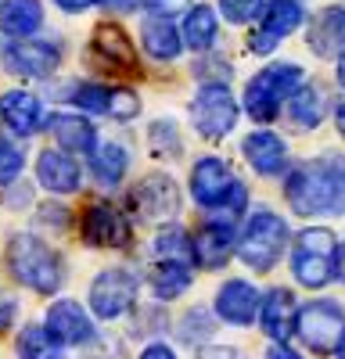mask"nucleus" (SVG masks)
<instances>
[{
  "instance_id": "1",
  "label": "nucleus",
  "mask_w": 345,
  "mask_h": 359,
  "mask_svg": "<svg viewBox=\"0 0 345 359\" xmlns=\"http://www.w3.org/2000/svg\"><path fill=\"white\" fill-rule=\"evenodd\" d=\"M284 198L306 219L345 216V155L327 151L292 165L284 172Z\"/></svg>"
},
{
  "instance_id": "2",
  "label": "nucleus",
  "mask_w": 345,
  "mask_h": 359,
  "mask_svg": "<svg viewBox=\"0 0 345 359\" xmlns=\"http://www.w3.org/2000/svg\"><path fill=\"white\" fill-rule=\"evenodd\" d=\"M187 191L194 198V205L216 223H230L241 226V216L248 208V187L234 176L230 162H223L219 155H205L191 165V180Z\"/></svg>"
},
{
  "instance_id": "3",
  "label": "nucleus",
  "mask_w": 345,
  "mask_h": 359,
  "mask_svg": "<svg viewBox=\"0 0 345 359\" xmlns=\"http://www.w3.org/2000/svg\"><path fill=\"white\" fill-rule=\"evenodd\" d=\"M302 83H306L302 65H295V62H270L245 83L241 108H245V115L252 118V123L270 126L273 118L280 115V108L288 104V97H292Z\"/></svg>"
},
{
  "instance_id": "4",
  "label": "nucleus",
  "mask_w": 345,
  "mask_h": 359,
  "mask_svg": "<svg viewBox=\"0 0 345 359\" xmlns=\"http://www.w3.org/2000/svg\"><path fill=\"white\" fill-rule=\"evenodd\" d=\"M8 269L18 284L36 294H54L65 280V266L50 245H43L36 233H11L8 241Z\"/></svg>"
},
{
  "instance_id": "5",
  "label": "nucleus",
  "mask_w": 345,
  "mask_h": 359,
  "mask_svg": "<svg viewBox=\"0 0 345 359\" xmlns=\"http://www.w3.org/2000/svg\"><path fill=\"white\" fill-rule=\"evenodd\" d=\"M338 237L331 226H306L292 245V277L306 291H320L338 280Z\"/></svg>"
},
{
  "instance_id": "6",
  "label": "nucleus",
  "mask_w": 345,
  "mask_h": 359,
  "mask_svg": "<svg viewBox=\"0 0 345 359\" xmlns=\"http://www.w3.org/2000/svg\"><path fill=\"white\" fill-rule=\"evenodd\" d=\"M288 237H292V230H288L280 212H273V208H255L245 219V226L238 230V259L252 273H270L288 248Z\"/></svg>"
},
{
  "instance_id": "7",
  "label": "nucleus",
  "mask_w": 345,
  "mask_h": 359,
  "mask_svg": "<svg viewBox=\"0 0 345 359\" xmlns=\"http://www.w3.org/2000/svg\"><path fill=\"white\" fill-rule=\"evenodd\" d=\"M241 118V104L234 101L226 83H201L198 94L191 101V126L205 140H223L226 133H234Z\"/></svg>"
},
{
  "instance_id": "8",
  "label": "nucleus",
  "mask_w": 345,
  "mask_h": 359,
  "mask_svg": "<svg viewBox=\"0 0 345 359\" xmlns=\"http://www.w3.org/2000/svg\"><path fill=\"white\" fill-rule=\"evenodd\" d=\"M295 334L316 355L334 352L341 334H345V309H341V302H334V298H313V302L299 306Z\"/></svg>"
},
{
  "instance_id": "9",
  "label": "nucleus",
  "mask_w": 345,
  "mask_h": 359,
  "mask_svg": "<svg viewBox=\"0 0 345 359\" xmlns=\"http://www.w3.org/2000/svg\"><path fill=\"white\" fill-rule=\"evenodd\" d=\"M302 22H306V4L302 0H263V8H259V29L248 36V47L255 54L270 57L280 47V40L299 33Z\"/></svg>"
},
{
  "instance_id": "10",
  "label": "nucleus",
  "mask_w": 345,
  "mask_h": 359,
  "mask_svg": "<svg viewBox=\"0 0 345 359\" xmlns=\"http://www.w3.org/2000/svg\"><path fill=\"white\" fill-rule=\"evenodd\" d=\"M137 291H140V280H137L133 269L111 266L104 273H97L94 284H90V309H94L97 320H119L133 309Z\"/></svg>"
},
{
  "instance_id": "11",
  "label": "nucleus",
  "mask_w": 345,
  "mask_h": 359,
  "mask_svg": "<svg viewBox=\"0 0 345 359\" xmlns=\"http://www.w3.org/2000/svg\"><path fill=\"white\" fill-rule=\"evenodd\" d=\"M79 233L90 248H123L130 241V219L111 201H90L83 208Z\"/></svg>"
},
{
  "instance_id": "12",
  "label": "nucleus",
  "mask_w": 345,
  "mask_h": 359,
  "mask_svg": "<svg viewBox=\"0 0 345 359\" xmlns=\"http://www.w3.org/2000/svg\"><path fill=\"white\" fill-rule=\"evenodd\" d=\"M130 205H133V212L140 219H172L180 212V187H177V180L165 176V172H151V176H144L140 184L133 187L130 194Z\"/></svg>"
},
{
  "instance_id": "13",
  "label": "nucleus",
  "mask_w": 345,
  "mask_h": 359,
  "mask_svg": "<svg viewBox=\"0 0 345 359\" xmlns=\"http://www.w3.org/2000/svg\"><path fill=\"white\" fill-rule=\"evenodd\" d=\"M241 155L245 162L252 165L255 176H263V180H277L284 176L288 169H292V155H288V140L266 126H259L252 130L245 140H241Z\"/></svg>"
},
{
  "instance_id": "14",
  "label": "nucleus",
  "mask_w": 345,
  "mask_h": 359,
  "mask_svg": "<svg viewBox=\"0 0 345 359\" xmlns=\"http://www.w3.org/2000/svg\"><path fill=\"white\" fill-rule=\"evenodd\" d=\"M216 316L230 327H252L259 320V309H263V294L252 280H241V277H230L219 284L216 291V302H212Z\"/></svg>"
},
{
  "instance_id": "15",
  "label": "nucleus",
  "mask_w": 345,
  "mask_h": 359,
  "mask_svg": "<svg viewBox=\"0 0 345 359\" xmlns=\"http://www.w3.org/2000/svg\"><path fill=\"white\" fill-rule=\"evenodd\" d=\"M238 230L241 226H230V223H201L191 233V245H194V266L201 269H223L230 259L238 255Z\"/></svg>"
},
{
  "instance_id": "16",
  "label": "nucleus",
  "mask_w": 345,
  "mask_h": 359,
  "mask_svg": "<svg viewBox=\"0 0 345 359\" xmlns=\"http://www.w3.org/2000/svg\"><path fill=\"white\" fill-rule=\"evenodd\" d=\"M58 62H62V54H58L54 43H43V40H15L8 50H4V69L15 72V76H25V79H47L54 76Z\"/></svg>"
},
{
  "instance_id": "17",
  "label": "nucleus",
  "mask_w": 345,
  "mask_h": 359,
  "mask_svg": "<svg viewBox=\"0 0 345 359\" xmlns=\"http://www.w3.org/2000/svg\"><path fill=\"white\" fill-rule=\"evenodd\" d=\"M47 327L50 334L62 341L65 348L69 345H90L94 341V320L83 313L79 302H72V298H58V302L47 309Z\"/></svg>"
},
{
  "instance_id": "18",
  "label": "nucleus",
  "mask_w": 345,
  "mask_h": 359,
  "mask_svg": "<svg viewBox=\"0 0 345 359\" xmlns=\"http://www.w3.org/2000/svg\"><path fill=\"white\" fill-rule=\"evenodd\" d=\"M295 320H299V302L288 287H270L263 294V309H259V327L270 341H288L295 334Z\"/></svg>"
},
{
  "instance_id": "19",
  "label": "nucleus",
  "mask_w": 345,
  "mask_h": 359,
  "mask_svg": "<svg viewBox=\"0 0 345 359\" xmlns=\"http://www.w3.org/2000/svg\"><path fill=\"white\" fill-rule=\"evenodd\" d=\"M0 118H4V126L15 137H33L47 126L40 97L29 94V90H8V94L0 97Z\"/></svg>"
},
{
  "instance_id": "20",
  "label": "nucleus",
  "mask_w": 345,
  "mask_h": 359,
  "mask_svg": "<svg viewBox=\"0 0 345 359\" xmlns=\"http://www.w3.org/2000/svg\"><path fill=\"white\" fill-rule=\"evenodd\" d=\"M47 126H50L58 147L69 155H90L97 147V126L79 111H58V115H50Z\"/></svg>"
},
{
  "instance_id": "21",
  "label": "nucleus",
  "mask_w": 345,
  "mask_h": 359,
  "mask_svg": "<svg viewBox=\"0 0 345 359\" xmlns=\"http://www.w3.org/2000/svg\"><path fill=\"white\" fill-rule=\"evenodd\" d=\"M284 111H288V123H292V130L313 133V130L327 118V94L320 90V83H302L295 94L288 97Z\"/></svg>"
},
{
  "instance_id": "22",
  "label": "nucleus",
  "mask_w": 345,
  "mask_h": 359,
  "mask_svg": "<svg viewBox=\"0 0 345 359\" xmlns=\"http://www.w3.org/2000/svg\"><path fill=\"white\" fill-rule=\"evenodd\" d=\"M36 180L50 194H76L79 184H83V172H79V165L69 151H54L50 147V151H43L36 158Z\"/></svg>"
},
{
  "instance_id": "23",
  "label": "nucleus",
  "mask_w": 345,
  "mask_h": 359,
  "mask_svg": "<svg viewBox=\"0 0 345 359\" xmlns=\"http://www.w3.org/2000/svg\"><path fill=\"white\" fill-rule=\"evenodd\" d=\"M140 43L155 62H177L184 50V33L180 25H172L169 15H148L140 25Z\"/></svg>"
},
{
  "instance_id": "24",
  "label": "nucleus",
  "mask_w": 345,
  "mask_h": 359,
  "mask_svg": "<svg viewBox=\"0 0 345 359\" xmlns=\"http://www.w3.org/2000/svg\"><path fill=\"white\" fill-rule=\"evenodd\" d=\"M180 33H184V47L187 50H194V54L212 50L216 40H219V8H212V4H191L184 11Z\"/></svg>"
},
{
  "instance_id": "25",
  "label": "nucleus",
  "mask_w": 345,
  "mask_h": 359,
  "mask_svg": "<svg viewBox=\"0 0 345 359\" xmlns=\"http://www.w3.org/2000/svg\"><path fill=\"white\" fill-rule=\"evenodd\" d=\"M309 47L316 54H341L345 50V8L341 4H327L324 11H316L313 25H309Z\"/></svg>"
},
{
  "instance_id": "26",
  "label": "nucleus",
  "mask_w": 345,
  "mask_h": 359,
  "mask_svg": "<svg viewBox=\"0 0 345 359\" xmlns=\"http://www.w3.org/2000/svg\"><path fill=\"white\" fill-rule=\"evenodd\" d=\"M194 262H180V259H155L151 266V294L158 302H172V298H180L191 284H194V273H191Z\"/></svg>"
},
{
  "instance_id": "27",
  "label": "nucleus",
  "mask_w": 345,
  "mask_h": 359,
  "mask_svg": "<svg viewBox=\"0 0 345 359\" xmlns=\"http://www.w3.org/2000/svg\"><path fill=\"white\" fill-rule=\"evenodd\" d=\"M94 54L111 69H133L137 65V50H133L130 36L111 22H101L94 29Z\"/></svg>"
},
{
  "instance_id": "28",
  "label": "nucleus",
  "mask_w": 345,
  "mask_h": 359,
  "mask_svg": "<svg viewBox=\"0 0 345 359\" xmlns=\"http://www.w3.org/2000/svg\"><path fill=\"white\" fill-rule=\"evenodd\" d=\"M43 25V4L40 0H4L0 4V29L15 40L33 36Z\"/></svg>"
},
{
  "instance_id": "29",
  "label": "nucleus",
  "mask_w": 345,
  "mask_h": 359,
  "mask_svg": "<svg viewBox=\"0 0 345 359\" xmlns=\"http://www.w3.org/2000/svg\"><path fill=\"white\" fill-rule=\"evenodd\" d=\"M126 169H130V151L123 144H97L94 151H90V172L101 187H119L123 180H126Z\"/></svg>"
},
{
  "instance_id": "30",
  "label": "nucleus",
  "mask_w": 345,
  "mask_h": 359,
  "mask_svg": "<svg viewBox=\"0 0 345 359\" xmlns=\"http://www.w3.org/2000/svg\"><path fill=\"white\" fill-rule=\"evenodd\" d=\"M18 359H65V345L50 334L47 323H29L18 334Z\"/></svg>"
},
{
  "instance_id": "31",
  "label": "nucleus",
  "mask_w": 345,
  "mask_h": 359,
  "mask_svg": "<svg viewBox=\"0 0 345 359\" xmlns=\"http://www.w3.org/2000/svg\"><path fill=\"white\" fill-rule=\"evenodd\" d=\"M151 255L155 259H180V262H194V245H191V233L177 223L162 226L151 237Z\"/></svg>"
},
{
  "instance_id": "32",
  "label": "nucleus",
  "mask_w": 345,
  "mask_h": 359,
  "mask_svg": "<svg viewBox=\"0 0 345 359\" xmlns=\"http://www.w3.org/2000/svg\"><path fill=\"white\" fill-rule=\"evenodd\" d=\"M148 144H151V155L158 158H180V147H184L180 126L172 118H155L148 130Z\"/></svg>"
},
{
  "instance_id": "33",
  "label": "nucleus",
  "mask_w": 345,
  "mask_h": 359,
  "mask_svg": "<svg viewBox=\"0 0 345 359\" xmlns=\"http://www.w3.org/2000/svg\"><path fill=\"white\" fill-rule=\"evenodd\" d=\"M212 331H216V320H212V309L209 306H194L180 320V338L187 345H205L212 338Z\"/></svg>"
},
{
  "instance_id": "34",
  "label": "nucleus",
  "mask_w": 345,
  "mask_h": 359,
  "mask_svg": "<svg viewBox=\"0 0 345 359\" xmlns=\"http://www.w3.org/2000/svg\"><path fill=\"white\" fill-rule=\"evenodd\" d=\"M108 101H111V86H101V83L72 86V104L83 108L86 115H108Z\"/></svg>"
},
{
  "instance_id": "35",
  "label": "nucleus",
  "mask_w": 345,
  "mask_h": 359,
  "mask_svg": "<svg viewBox=\"0 0 345 359\" xmlns=\"http://www.w3.org/2000/svg\"><path fill=\"white\" fill-rule=\"evenodd\" d=\"M22 169H25V151L15 140L0 137V187L15 184V180L22 176Z\"/></svg>"
},
{
  "instance_id": "36",
  "label": "nucleus",
  "mask_w": 345,
  "mask_h": 359,
  "mask_svg": "<svg viewBox=\"0 0 345 359\" xmlns=\"http://www.w3.org/2000/svg\"><path fill=\"white\" fill-rule=\"evenodd\" d=\"M108 115L115 123H133L140 115V97L126 86H111V101H108Z\"/></svg>"
},
{
  "instance_id": "37",
  "label": "nucleus",
  "mask_w": 345,
  "mask_h": 359,
  "mask_svg": "<svg viewBox=\"0 0 345 359\" xmlns=\"http://www.w3.org/2000/svg\"><path fill=\"white\" fill-rule=\"evenodd\" d=\"M263 8V0H219V15L230 22V25H241V22H252Z\"/></svg>"
},
{
  "instance_id": "38",
  "label": "nucleus",
  "mask_w": 345,
  "mask_h": 359,
  "mask_svg": "<svg viewBox=\"0 0 345 359\" xmlns=\"http://www.w3.org/2000/svg\"><path fill=\"white\" fill-rule=\"evenodd\" d=\"M194 76L201 83H230V65L223 62V57H198Z\"/></svg>"
},
{
  "instance_id": "39",
  "label": "nucleus",
  "mask_w": 345,
  "mask_h": 359,
  "mask_svg": "<svg viewBox=\"0 0 345 359\" xmlns=\"http://www.w3.org/2000/svg\"><path fill=\"white\" fill-rule=\"evenodd\" d=\"M194 4V0H144V8H148L151 15H184L187 8Z\"/></svg>"
},
{
  "instance_id": "40",
  "label": "nucleus",
  "mask_w": 345,
  "mask_h": 359,
  "mask_svg": "<svg viewBox=\"0 0 345 359\" xmlns=\"http://www.w3.org/2000/svg\"><path fill=\"white\" fill-rule=\"evenodd\" d=\"M198 359H248V355L234 345H201Z\"/></svg>"
},
{
  "instance_id": "41",
  "label": "nucleus",
  "mask_w": 345,
  "mask_h": 359,
  "mask_svg": "<svg viewBox=\"0 0 345 359\" xmlns=\"http://www.w3.org/2000/svg\"><path fill=\"white\" fill-rule=\"evenodd\" d=\"M15 316H18V302L8 291H0V331H8V327L15 323Z\"/></svg>"
},
{
  "instance_id": "42",
  "label": "nucleus",
  "mask_w": 345,
  "mask_h": 359,
  "mask_svg": "<svg viewBox=\"0 0 345 359\" xmlns=\"http://www.w3.org/2000/svg\"><path fill=\"white\" fill-rule=\"evenodd\" d=\"M137 359H177V352H172V345L165 341H151V345H144Z\"/></svg>"
},
{
  "instance_id": "43",
  "label": "nucleus",
  "mask_w": 345,
  "mask_h": 359,
  "mask_svg": "<svg viewBox=\"0 0 345 359\" xmlns=\"http://www.w3.org/2000/svg\"><path fill=\"white\" fill-rule=\"evenodd\" d=\"M266 359H302V352H295L288 341H273V345L266 348Z\"/></svg>"
},
{
  "instance_id": "44",
  "label": "nucleus",
  "mask_w": 345,
  "mask_h": 359,
  "mask_svg": "<svg viewBox=\"0 0 345 359\" xmlns=\"http://www.w3.org/2000/svg\"><path fill=\"white\" fill-rule=\"evenodd\" d=\"M62 11H69V15H79V11H86V8H94L97 0H54Z\"/></svg>"
},
{
  "instance_id": "45",
  "label": "nucleus",
  "mask_w": 345,
  "mask_h": 359,
  "mask_svg": "<svg viewBox=\"0 0 345 359\" xmlns=\"http://www.w3.org/2000/svg\"><path fill=\"white\" fill-rule=\"evenodd\" d=\"M104 4L115 8V11H126V15H130V11H137V8L144 4V0H104Z\"/></svg>"
},
{
  "instance_id": "46",
  "label": "nucleus",
  "mask_w": 345,
  "mask_h": 359,
  "mask_svg": "<svg viewBox=\"0 0 345 359\" xmlns=\"http://www.w3.org/2000/svg\"><path fill=\"white\" fill-rule=\"evenodd\" d=\"M334 79H338V86L345 90V50L338 54V62H334Z\"/></svg>"
},
{
  "instance_id": "47",
  "label": "nucleus",
  "mask_w": 345,
  "mask_h": 359,
  "mask_svg": "<svg viewBox=\"0 0 345 359\" xmlns=\"http://www.w3.org/2000/svg\"><path fill=\"white\" fill-rule=\"evenodd\" d=\"M334 126H338V133L345 137V101H341V104L334 108Z\"/></svg>"
},
{
  "instance_id": "48",
  "label": "nucleus",
  "mask_w": 345,
  "mask_h": 359,
  "mask_svg": "<svg viewBox=\"0 0 345 359\" xmlns=\"http://www.w3.org/2000/svg\"><path fill=\"white\" fill-rule=\"evenodd\" d=\"M338 280L345 284V245L338 248Z\"/></svg>"
},
{
  "instance_id": "49",
  "label": "nucleus",
  "mask_w": 345,
  "mask_h": 359,
  "mask_svg": "<svg viewBox=\"0 0 345 359\" xmlns=\"http://www.w3.org/2000/svg\"><path fill=\"white\" fill-rule=\"evenodd\" d=\"M334 355H338V359H345V334H341V341H338V348H334Z\"/></svg>"
}]
</instances>
